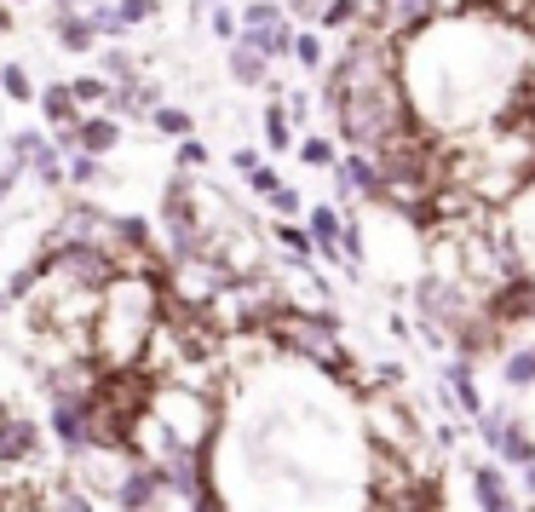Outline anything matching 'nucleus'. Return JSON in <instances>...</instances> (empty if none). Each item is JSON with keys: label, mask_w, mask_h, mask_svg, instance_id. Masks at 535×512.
Masks as SVG:
<instances>
[{"label": "nucleus", "mask_w": 535, "mask_h": 512, "mask_svg": "<svg viewBox=\"0 0 535 512\" xmlns=\"http://www.w3.org/2000/svg\"><path fill=\"white\" fill-rule=\"evenodd\" d=\"M397 121H403V110H397L392 81H380V87H357V93L340 98V127H346V139L357 144V150L386 144L397 133Z\"/></svg>", "instance_id": "obj_1"}, {"label": "nucleus", "mask_w": 535, "mask_h": 512, "mask_svg": "<svg viewBox=\"0 0 535 512\" xmlns=\"http://www.w3.org/2000/svg\"><path fill=\"white\" fill-rule=\"evenodd\" d=\"M484 443L495 461L507 466H535V438L524 432V420H512L507 409H495V415H484Z\"/></svg>", "instance_id": "obj_2"}, {"label": "nucleus", "mask_w": 535, "mask_h": 512, "mask_svg": "<svg viewBox=\"0 0 535 512\" xmlns=\"http://www.w3.org/2000/svg\"><path fill=\"white\" fill-rule=\"evenodd\" d=\"M35 449H41V426H35V420H18V415L0 420V466L29 461Z\"/></svg>", "instance_id": "obj_3"}, {"label": "nucleus", "mask_w": 535, "mask_h": 512, "mask_svg": "<svg viewBox=\"0 0 535 512\" xmlns=\"http://www.w3.org/2000/svg\"><path fill=\"white\" fill-rule=\"evenodd\" d=\"M432 12H438V0H380V18H386L392 29L432 24Z\"/></svg>", "instance_id": "obj_4"}, {"label": "nucleus", "mask_w": 535, "mask_h": 512, "mask_svg": "<svg viewBox=\"0 0 535 512\" xmlns=\"http://www.w3.org/2000/svg\"><path fill=\"white\" fill-rule=\"evenodd\" d=\"M501 380H507L512 392H524V386H535V346H518L501 357Z\"/></svg>", "instance_id": "obj_5"}, {"label": "nucleus", "mask_w": 535, "mask_h": 512, "mask_svg": "<svg viewBox=\"0 0 535 512\" xmlns=\"http://www.w3.org/2000/svg\"><path fill=\"white\" fill-rule=\"evenodd\" d=\"M75 139L87 144V150H98V156H104V150H116V144H121V127L98 116V121H87V127H75Z\"/></svg>", "instance_id": "obj_6"}, {"label": "nucleus", "mask_w": 535, "mask_h": 512, "mask_svg": "<svg viewBox=\"0 0 535 512\" xmlns=\"http://www.w3.org/2000/svg\"><path fill=\"white\" fill-rule=\"evenodd\" d=\"M231 75L242 81V87H259V81H265V58H259V52H248V47H236L231 52Z\"/></svg>", "instance_id": "obj_7"}, {"label": "nucleus", "mask_w": 535, "mask_h": 512, "mask_svg": "<svg viewBox=\"0 0 535 512\" xmlns=\"http://www.w3.org/2000/svg\"><path fill=\"white\" fill-rule=\"evenodd\" d=\"M47 512H98V507H93V495H87V489L64 484V489H52V495H47Z\"/></svg>", "instance_id": "obj_8"}, {"label": "nucleus", "mask_w": 535, "mask_h": 512, "mask_svg": "<svg viewBox=\"0 0 535 512\" xmlns=\"http://www.w3.org/2000/svg\"><path fill=\"white\" fill-rule=\"evenodd\" d=\"M311 236H317V248H323V254H334V242H340V219H334L328 208H317V213H311Z\"/></svg>", "instance_id": "obj_9"}, {"label": "nucleus", "mask_w": 535, "mask_h": 512, "mask_svg": "<svg viewBox=\"0 0 535 512\" xmlns=\"http://www.w3.org/2000/svg\"><path fill=\"white\" fill-rule=\"evenodd\" d=\"M346 179L357 190H380V185H386V179H380V162H363V156H351V162H346Z\"/></svg>", "instance_id": "obj_10"}, {"label": "nucleus", "mask_w": 535, "mask_h": 512, "mask_svg": "<svg viewBox=\"0 0 535 512\" xmlns=\"http://www.w3.org/2000/svg\"><path fill=\"white\" fill-rule=\"evenodd\" d=\"M58 35H64V47H70V52L93 47V24H87V18H64V24H58Z\"/></svg>", "instance_id": "obj_11"}, {"label": "nucleus", "mask_w": 535, "mask_h": 512, "mask_svg": "<svg viewBox=\"0 0 535 512\" xmlns=\"http://www.w3.org/2000/svg\"><path fill=\"white\" fill-rule=\"evenodd\" d=\"M282 47H288L282 24L277 29H248V52H259V58H271V52H282Z\"/></svg>", "instance_id": "obj_12"}, {"label": "nucleus", "mask_w": 535, "mask_h": 512, "mask_svg": "<svg viewBox=\"0 0 535 512\" xmlns=\"http://www.w3.org/2000/svg\"><path fill=\"white\" fill-rule=\"evenodd\" d=\"M277 24H282V12L271 0H254V6L242 12V29H277Z\"/></svg>", "instance_id": "obj_13"}, {"label": "nucleus", "mask_w": 535, "mask_h": 512, "mask_svg": "<svg viewBox=\"0 0 535 512\" xmlns=\"http://www.w3.org/2000/svg\"><path fill=\"white\" fill-rule=\"evenodd\" d=\"M265 139H271V150H288V116H282L277 104H271V110H265Z\"/></svg>", "instance_id": "obj_14"}, {"label": "nucleus", "mask_w": 535, "mask_h": 512, "mask_svg": "<svg viewBox=\"0 0 535 512\" xmlns=\"http://www.w3.org/2000/svg\"><path fill=\"white\" fill-rule=\"evenodd\" d=\"M121 29H133V24H144V18H156V0H121Z\"/></svg>", "instance_id": "obj_15"}, {"label": "nucleus", "mask_w": 535, "mask_h": 512, "mask_svg": "<svg viewBox=\"0 0 535 512\" xmlns=\"http://www.w3.org/2000/svg\"><path fill=\"white\" fill-rule=\"evenodd\" d=\"M41 104H47V116H52V121H70V116H75V110H70V104H75L70 87H47V98H41Z\"/></svg>", "instance_id": "obj_16"}, {"label": "nucleus", "mask_w": 535, "mask_h": 512, "mask_svg": "<svg viewBox=\"0 0 535 512\" xmlns=\"http://www.w3.org/2000/svg\"><path fill=\"white\" fill-rule=\"evenodd\" d=\"M300 162H305V167H328V162H334V144H328V139H305Z\"/></svg>", "instance_id": "obj_17"}, {"label": "nucleus", "mask_w": 535, "mask_h": 512, "mask_svg": "<svg viewBox=\"0 0 535 512\" xmlns=\"http://www.w3.org/2000/svg\"><path fill=\"white\" fill-rule=\"evenodd\" d=\"M294 58H300L305 70H323V47H317V35H300V41H294Z\"/></svg>", "instance_id": "obj_18"}, {"label": "nucleus", "mask_w": 535, "mask_h": 512, "mask_svg": "<svg viewBox=\"0 0 535 512\" xmlns=\"http://www.w3.org/2000/svg\"><path fill=\"white\" fill-rule=\"evenodd\" d=\"M0 87H6L12 98H29V75L18 70V64H6V70H0Z\"/></svg>", "instance_id": "obj_19"}, {"label": "nucleus", "mask_w": 535, "mask_h": 512, "mask_svg": "<svg viewBox=\"0 0 535 512\" xmlns=\"http://www.w3.org/2000/svg\"><path fill=\"white\" fill-rule=\"evenodd\" d=\"M70 98L75 104H98V98H110V87H104V81H75Z\"/></svg>", "instance_id": "obj_20"}, {"label": "nucleus", "mask_w": 535, "mask_h": 512, "mask_svg": "<svg viewBox=\"0 0 535 512\" xmlns=\"http://www.w3.org/2000/svg\"><path fill=\"white\" fill-rule=\"evenodd\" d=\"M156 127H162V133H179V139H185V133H190V116H185V110H156Z\"/></svg>", "instance_id": "obj_21"}, {"label": "nucleus", "mask_w": 535, "mask_h": 512, "mask_svg": "<svg viewBox=\"0 0 535 512\" xmlns=\"http://www.w3.org/2000/svg\"><path fill=\"white\" fill-rule=\"evenodd\" d=\"M236 29H242V18H236L231 6H219V12H213V35H219V41H231Z\"/></svg>", "instance_id": "obj_22"}, {"label": "nucleus", "mask_w": 535, "mask_h": 512, "mask_svg": "<svg viewBox=\"0 0 535 512\" xmlns=\"http://www.w3.org/2000/svg\"><path fill=\"white\" fill-rule=\"evenodd\" d=\"M190 512H225V501H219V489H202V495H190Z\"/></svg>", "instance_id": "obj_23"}, {"label": "nucleus", "mask_w": 535, "mask_h": 512, "mask_svg": "<svg viewBox=\"0 0 535 512\" xmlns=\"http://www.w3.org/2000/svg\"><path fill=\"white\" fill-rule=\"evenodd\" d=\"M104 64H110V75H116V81H133V70H139V64H133V58H127V52H110V58H104Z\"/></svg>", "instance_id": "obj_24"}, {"label": "nucleus", "mask_w": 535, "mask_h": 512, "mask_svg": "<svg viewBox=\"0 0 535 512\" xmlns=\"http://www.w3.org/2000/svg\"><path fill=\"white\" fill-rule=\"evenodd\" d=\"M271 208H277V213H294V208H300V196H294L288 185H277V190H271Z\"/></svg>", "instance_id": "obj_25"}, {"label": "nucleus", "mask_w": 535, "mask_h": 512, "mask_svg": "<svg viewBox=\"0 0 535 512\" xmlns=\"http://www.w3.org/2000/svg\"><path fill=\"white\" fill-rule=\"evenodd\" d=\"M179 162L202 167V162H208V150H202V144H196V139H185V144H179Z\"/></svg>", "instance_id": "obj_26"}, {"label": "nucleus", "mask_w": 535, "mask_h": 512, "mask_svg": "<svg viewBox=\"0 0 535 512\" xmlns=\"http://www.w3.org/2000/svg\"><path fill=\"white\" fill-rule=\"evenodd\" d=\"M346 12H351V0H328V12H323V24H346Z\"/></svg>", "instance_id": "obj_27"}, {"label": "nucleus", "mask_w": 535, "mask_h": 512, "mask_svg": "<svg viewBox=\"0 0 535 512\" xmlns=\"http://www.w3.org/2000/svg\"><path fill=\"white\" fill-rule=\"evenodd\" d=\"M70 173H75V179H81V185H93V179H98V162H87V156H81V162H75Z\"/></svg>", "instance_id": "obj_28"}, {"label": "nucleus", "mask_w": 535, "mask_h": 512, "mask_svg": "<svg viewBox=\"0 0 535 512\" xmlns=\"http://www.w3.org/2000/svg\"><path fill=\"white\" fill-rule=\"evenodd\" d=\"M254 190H259V196H271V190H277V173H265V167H254Z\"/></svg>", "instance_id": "obj_29"}, {"label": "nucleus", "mask_w": 535, "mask_h": 512, "mask_svg": "<svg viewBox=\"0 0 535 512\" xmlns=\"http://www.w3.org/2000/svg\"><path fill=\"white\" fill-rule=\"evenodd\" d=\"M524 484H530V495H535V466H524Z\"/></svg>", "instance_id": "obj_30"}, {"label": "nucleus", "mask_w": 535, "mask_h": 512, "mask_svg": "<svg viewBox=\"0 0 535 512\" xmlns=\"http://www.w3.org/2000/svg\"><path fill=\"white\" fill-rule=\"evenodd\" d=\"M0 420H6V403H0Z\"/></svg>", "instance_id": "obj_31"}, {"label": "nucleus", "mask_w": 535, "mask_h": 512, "mask_svg": "<svg viewBox=\"0 0 535 512\" xmlns=\"http://www.w3.org/2000/svg\"><path fill=\"white\" fill-rule=\"evenodd\" d=\"M524 512H535V507H524Z\"/></svg>", "instance_id": "obj_32"}]
</instances>
